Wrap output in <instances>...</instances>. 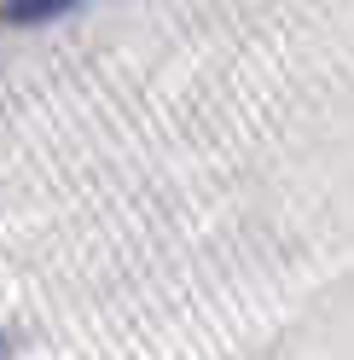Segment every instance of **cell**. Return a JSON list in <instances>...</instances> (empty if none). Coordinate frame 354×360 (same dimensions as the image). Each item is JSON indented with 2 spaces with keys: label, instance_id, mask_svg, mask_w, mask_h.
<instances>
[{
  "label": "cell",
  "instance_id": "6da1fadb",
  "mask_svg": "<svg viewBox=\"0 0 354 360\" xmlns=\"http://www.w3.org/2000/svg\"><path fill=\"white\" fill-rule=\"evenodd\" d=\"M81 0H0V24H53V18H64V12H76Z\"/></svg>",
  "mask_w": 354,
  "mask_h": 360
},
{
  "label": "cell",
  "instance_id": "7a4b0ae2",
  "mask_svg": "<svg viewBox=\"0 0 354 360\" xmlns=\"http://www.w3.org/2000/svg\"><path fill=\"white\" fill-rule=\"evenodd\" d=\"M0 360H6V343H0Z\"/></svg>",
  "mask_w": 354,
  "mask_h": 360
}]
</instances>
